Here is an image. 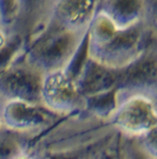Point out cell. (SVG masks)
I'll use <instances>...</instances> for the list:
<instances>
[{
	"mask_svg": "<svg viewBox=\"0 0 157 159\" xmlns=\"http://www.w3.org/2000/svg\"><path fill=\"white\" fill-rule=\"evenodd\" d=\"M7 38H8V33H7L4 29L0 27V49L4 47V44L6 43Z\"/></svg>",
	"mask_w": 157,
	"mask_h": 159,
	"instance_id": "4",
	"label": "cell"
},
{
	"mask_svg": "<svg viewBox=\"0 0 157 159\" xmlns=\"http://www.w3.org/2000/svg\"><path fill=\"white\" fill-rule=\"evenodd\" d=\"M58 0H18V16L13 32L25 37L39 31L52 18Z\"/></svg>",
	"mask_w": 157,
	"mask_h": 159,
	"instance_id": "1",
	"label": "cell"
},
{
	"mask_svg": "<svg viewBox=\"0 0 157 159\" xmlns=\"http://www.w3.org/2000/svg\"><path fill=\"white\" fill-rule=\"evenodd\" d=\"M144 11V0H99L97 7V12L106 17L118 29L143 23Z\"/></svg>",
	"mask_w": 157,
	"mask_h": 159,
	"instance_id": "2",
	"label": "cell"
},
{
	"mask_svg": "<svg viewBox=\"0 0 157 159\" xmlns=\"http://www.w3.org/2000/svg\"><path fill=\"white\" fill-rule=\"evenodd\" d=\"M19 159H25V158H19Z\"/></svg>",
	"mask_w": 157,
	"mask_h": 159,
	"instance_id": "5",
	"label": "cell"
},
{
	"mask_svg": "<svg viewBox=\"0 0 157 159\" xmlns=\"http://www.w3.org/2000/svg\"><path fill=\"white\" fill-rule=\"evenodd\" d=\"M118 120L128 131L139 133L151 128L156 122V115L149 100L135 96L125 103Z\"/></svg>",
	"mask_w": 157,
	"mask_h": 159,
	"instance_id": "3",
	"label": "cell"
}]
</instances>
